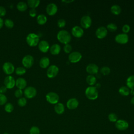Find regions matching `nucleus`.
Returning <instances> with one entry per match:
<instances>
[{
    "instance_id": "1",
    "label": "nucleus",
    "mask_w": 134,
    "mask_h": 134,
    "mask_svg": "<svg viewBox=\"0 0 134 134\" xmlns=\"http://www.w3.org/2000/svg\"><path fill=\"white\" fill-rule=\"evenodd\" d=\"M57 39L61 43L66 44L69 43L71 40V36L66 30H60L57 34Z\"/></svg>"
},
{
    "instance_id": "2",
    "label": "nucleus",
    "mask_w": 134,
    "mask_h": 134,
    "mask_svg": "<svg viewBox=\"0 0 134 134\" xmlns=\"http://www.w3.org/2000/svg\"><path fill=\"white\" fill-rule=\"evenodd\" d=\"M86 97L90 100H95L97 98L98 92L97 89L93 86H90L86 88L85 92Z\"/></svg>"
},
{
    "instance_id": "3",
    "label": "nucleus",
    "mask_w": 134,
    "mask_h": 134,
    "mask_svg": "<svg viewBox=\"0 0 134 134\" xmlns=\"http://www.w3.org/2000/svg\"><path fill=\"white\" fill-rule=\"evenodd\" d=\"M26 42L29 46L35 47L39 42V36L35 33L29 34L26 37Z\"/></svg>"
},
{
    "instance_id": "4",
    "label": "nucleus",
    "mask_w": 134,
    "mask_h": 134,
    "mask_svg": "<svg viewBox=\"0 0 134 134\" xmlns=\"http://www.w3.org/2000/svg\"><path fill=\"white\" fill-rule=\"evenodd\" d=\"M46 100L48 103L51 104H56L59 100V95L55 92H50L47 94L46 96Z\"/></svg>"
},
{
    "instance_id": "5",
    "label": "nucleus",
    "mask_w": 134,
    "mask_h": 134,
    "mask_svg": "<svg viewBox=\"0 0 134 134\" xmlns=\"http://www.w3.org/2000/svg\"><path fill=\"white\" fill-rule=\"evenodd\" d=\"M82 55L80 52L73 51L70 53L68 57V59L70 62L75 63L79 62L82 59Z\"/></svg>"
},
{
    "instance_id": "6",
    "label": "nucleus",
    "mask_w": 134,
    "mask_h": 134,
    "mask_svg": "<svg viewBox=\"0 0 134 134\" xmlns=\"http://www.w3.org/2000/svg\"><path fill=\"white\" fill-rule=\"evenodd\" d=\"M59 71V68L57 65H51L47 69V75L49 78H53L58 75Z\"/></svg>"
},
{
    "instance_id": "7",
    "label": "nucleus",
    "mask_w": 134,
    "mask_h": 134,
    "mask_svg": "<svg viewBox=\"0 0 134 134\" xmlns=\"http://www.w3.org/2000/svg\"><path fill=\"white\" fill-rule=\"evenodd\" d=\"M34 57L30 54H27L25 55L22 59V64L26 68L31 67L34 64Z\"/></svg>"
},
{
    "instance_id": "8",
    "label": "nucleus",
    "mask_w": 134,
    "mask_h": 134,
    "mask_svg": "<svg viewBox=\"0 0 134 134\" xmlns=\"http://www.w3.org/2000/svg\"><path fill=\"white\" fill-rule=\"evenodd\" d=\"M80 24L82 28L87 29L90 28L92 25V19L88 15L83 16L80 20Z\"/></svg>"
},
{
    "instance_id": "9",
    "label": "nucleus",
    "mask_w": 134,
    "mask_h": 134,
    "mask_svg": "<svg viewBox=\"0 0 134 134\" xmlns=\"http://www.w3.org/2000/svg\"><path fill=\"white\" fill-rule=\"evenodd\" d=\"M24 94L26 97L28 98H32L36 95L37 90L34 87L28 86L25 89Z\"/></svg>"
},
{
    "instance_id": "10",
    "label": "nucleus",
    "mask_w": 134,
    "mask_h": 134,
    "mask_svg": "<svg viewBox=\"0 0 134 134\" xmlns=\"http://www.w3.org/2000/svg\"><path fill=\"white\" fill-rule=\"evenodd\" d=\"M116 42L118 43L124 44H126L128 42L129 37L127 34H120L116 36L115 38Z\"/></svg>"
},
{
    "instance_id": "11",
    "label": "nucleus",
    "mask_w": 134,
    "mask_h": 134,
    "mask_svg": "<svg viewBox=\"0 0 134 134\" xmlns=\"http://www.w3.org/2000/svg\"><path fill=\"white\" fill-rule=\"evenodd\" d=\"M115 127L117 129L120 131L126 130L129 127L128 122L123 119L117 120L115 123Z\"/></svg>"
},
{
    "instance_id": "12",
    "label": "nucleus",
    "mask_w": 134,
    "mask_h": 134,
    "mask_svg": "<svg viewBox=\"0 0 134 134\" xmlns=\"http://www.w3.org/2000/svg\"><path fill=\"white\" fill-rule=\"evenodd\" d=\"M3 70L5 74L9 75L14 72L15 67L11 62H5L3 65Z\"/></svg>"
},
{
    "instance_id": "13",
    "label": "nucleus",
    "mask_w": 134,
    "mask_h": 134,
    "mask_svg": "<svg viewBox=\"0 0 134 134\" xmlns=\"http://www.w3.org/2000/svg\"><path fill=\"white\" fill-rule=\"evenodd\" d=\"M4 85L7 88H12L15 85L16 81L15 79L10 75H8L5 77L4 79Z\"/></svg>"
},
{
    "instance_id": "14",
    "label": "nucleus",
    "mask_w": 134,
    "mask_h": 134,
    "mask_svg": "<svg viewBox=\"0 0 134 134\" xmlns=\"http://www.w3.org/2000/svg\"><path fill=\"white\" fill-rule=\"evenodd\" d=\"M96 36L98 39H103L107 35V29L106 27L104 26H101L98 27L95 32Z\"/></svg>"
},
{
    "instance_id": "15",
    "label": "nucleus",
    "mask_w": 134,
    "mask_h": 134,
    "mask_svg": "<svg viewBox=\"0 0 134 134\" xmlns=\"http://www.w3.org/2000/svg\"><path fill=\"white\" fill-rule=\"evenodd\" d=\"M71 33L74 37L79 38L82 37L84 34V30L81 27L75 26L72 28Z\"/></svg>"
},
{
    "instance_id": "16",
    "label": "nucleus",
    "mask_w": 134,
    "mask_h": 134,
    "mask_svg": "<svg viewBox=\"0 0 134 134\" xmlns=\"http://www.w3.org/2000/svg\"><path fill=\"white\" fill-rule=\"evenodd\" d=\"M58 11V7L54 3H51L48 4L46 7V12L49 15L52 16L55 15Z\"/></svg>"
},
{
    "instance_id": "17",
    "label": "nucleus",
    "mask_w": 134,
    "mask_h": 134,
    "mask_svg": "<svg viewBox=\"0 0 134 134\" xmlns=\"http://www.w3.org/2000/svg\"><path fill=\"white\" fill-rule=\"evenodd\" d=\"M86 71L90 75L97 74L98 72V66L94 63H90L86 67Z\"/></svg>"
},
{
    "instance_id": "18",
    "label": "nucleus",
    "mask_w": 134,
    "mask_h": 134,
    "mask_svg": "<svg viewBox=\"0 0 134 134\" xmlns=\"http://www.w3.org/2000/svg\"><path fill=\"white\" fill-rule=\"evenodd\" d=\"M79 106V101L75 98H71L66 102V107L69 109H74Z\"/></svg>"
},
{
    "instance_id": "19",
    "label": "nucleus",
    "mask_w": 134,
    "mask_h": 134,
    "mask_svg": "<svg viewBox=\"0 0 134 134\" xmlns=\"http://www.w3.org/2000/svg\"><path fill=\"white\" fill-rule=\"evenodd\" d=\"M38 48L40 51L45 53L50 49V46L48 41L46 40H41L38 43Z\"/></svg>"
},
{
    "instance_id": "20",
    "label": "nucleus",
    "mask_w": 134,
    "mask_h": 134,
    "mask_svg": "<svg viewBox=\"0 0 134 134\" xmlns=\"http://www.w3.org/2000/svg\"><path fill=\"white\" fill-rule=\"evenodd\" d=\"M15 85L18 89L22 90L26 87L27 85V81L23 77H19L16 81Z\"/></svg>"
},
{
    "instance_id": "21",
    "label": "nucleus",
    "mask_w": 134,
    "mask_h": 134,
    "mask_svg": "<svg viewBox=\"0 0 134 134\" xmlns=\"http://www.w3.org/2000/svg\"><path fill=\"white\" fill-rule=\"evenodd\" d=\"M50 53L53 55H57L61 51V47L59 44L57 43H55L52 44L50 47Z\"/></svg>"
},
{
    "instance_id": "22",
    "label": "nucleus",
    "mask_w": 134,
    "mask_h": 134,
    "mask_svg": "<svg viewBox=\"0 0 134 134\" xmlns=\"http://www.w3.org/2000/svg\"><path fill=\"white\" fill-rule=\"evenodd\" d=\"M54 109L55 113L59 115L62 114L65 110L64 105L61 103H58L57 104H55Z\"/></svg>"
},
{
    "instance_id": "23",
    "label": "nucleus",
    "mask_w": 134,
    "mask_h": 134,
    "mask_svg": "<svg viewBox=\"0 0 134 134\" xmlns=\"http://www.w3.org/2000/svg\"><path fill=\"white\" fill-rule=\"evenodd\" d=\"M50 64V60L49 58L47 57H43L41 58L39 61V65L42 68H47Z\"/></svg>"
},
{
    "instance_id": "24",
    "label": "nucleus",
    "mask_w": 134,
    "mask_h": 134,
    "mask_svg": "<svg viewBox=\"0 0 134 134\" xmlns=\"http://www.w3.org/2000/svg\"><path fill=\"white\" fill-rule=\"evenodd\" d=\"M127 86L130 89L134 90V75L129 76L126 81Z\"/></svg>"
},
{
    "instance_id": "25",
    "label": "nucleus",
    "mask_w": 134,
    "mask_h": 134,
    "mask_svg": "<svg viewBox=\"0 0 134 134\" xmlns=\"http://www.w3.org/2000/svg\"><path fill=\"white\" fill-rule=\"evenodd\" d=\"M118 91L120 94L124 96H128L130 93V89L127 86H122L120 87Z\"/></svg>"
},
{
    "instance_id": "26",
    "label": "nucleus",
    "mask_w": 134,
    "mask_h": 134,
    "mask_svg": "<svg viewBox=\"0 0 134 134\" xmlns=\"http://www.w3.org/2000/svg\"><path fill=\"white\" fill-rule=\"evenodd\" d=\"M87 83L90 86H93L96 84V78L93 75H88L86 78Z\"/></svg>"
},
{
    "instance_id": "27",
    "label": "nucleus",
    "mask_w": 134,
    "mask_h": 134,
    "mask_svg": "<svg viewBox=\"0 0 134 134\" xmlns=\"http://www.w3.org/2000/svg\"><path fill=\"white\" fill-rule=\"evenodd\" d=\"M110 11L112 13V14H113L114 15H118L120 14L121 12V9L119 5L115 4L111 7Z\"/></svg>"
},
{
    "instance_id": "28",
    "label": "nucleus",
    "mask_w": 134,
    "mask_h": 134,
    "mask_svg": "<svg viewBox=\"0 0 134 134\" xmlns=\"http://www.w3.org/2000/svg\"><path fill=\"white\" fill-rule=\"evenodd\" d=\"M47 21V18L44 14H40L37 17V21L38 24L42 25Z\"/></svg>"
},
{
    "instance_id": "29",
    "label": "nucleus",
    "mask_w": 134,
    "mask_h": 134,
    "mask_svg": "<svg viewBox=\"0 0 134 134\" xmlns=\"http://www.w3.org/2000/svg\"><path fill=\"white\" fill-rule=\"evenodd\" d=\"M40 1L39 0H28L27 4L31 8H35L39 5Z\"/></svg>"
},
{
    "instance_id": "30",
    "label": "nucleus",
    "mask_w": 134,
    "mask_h": 134,
    "mask_svg": "<svg viewBox=\"0 0 134 134\" xmlns=\"http://www.w3.org/2000/svg\"><path fill=\"white\" fill-rule=\"evenodd\" d=\"M17 8L19 10L24 12L27 9V4L24 2H19L17 5Z\"/></svg>"
},
{
    "instance_id": "31",
    "label": "nucleus",
    "mask_w": 134,
    "mask_h": 134,
    "mask_svg": "<svg viewBox=\"0 0 134 134\" xmlns=\"http://www.w3.org/2000/svg\"><path fill=\"white\" fill-rule=\"evenodd\" d=\"M100 73L104 75H108L110 72V69L108 66H103L100 70Z\"/></svg>"
},
{
    "instance_id": "32",
    "label": "nucleus",
    "mask_w": 134,
    "mask_h": 134,
    "mask_svg": "<svg viewBox=\"0 0 134 134\" xmlns=\"http://www.w3.org/2000/svg\"><path fill=\"white\" fill-rule=\"evenodd\" d=\"M107 29L111 32H114L117 29V26L115 24L111 23L107 25Z\"/></svg>"
},
{
    "instance_id": "33",
    "label": "nucleus",
    "mask_w": 134,
    "mask_h": 134,
    "mask_svg": "<svg viewBox=\"0 0 134 134\" xmlns=\"http://www.w3.org/2000/svg\"><path fill=\"white\" fill-rule=\"evenodd\" d=\"M108 118L109 120L111 122H116L117 120H118V117H117V115L115 113H110L108 115Z\"/></svg>"
},
{
    "instance_id": "34",
    "label": "nucleus",
    "mask_w": 134,
    "mask_h": 134,
    "mask_svg": "<svg viewBox=\"0 0 134 134\" xmlns=\"http://www.w3.org/2000/svg\"><path fill=\"white\" fill-rule=\"evenodd\" d=\"M26 72V70L24 67L19 66L15 70V72L17 75H21L24 74Z\"/></svg>"
},
{
    "instance_id": "35",
    "label": "nucleus",
    "mask_w": 134,
    "mask_h": 134,
    "mask_svg": "<svg viewBox=\"0 0 134 134\" xmlns=\"http://www.w3.org/2000/svg\"><path fill=\"white\" fill-rule=\"evenodd\" d=\"M4 23L5 26L8 28H12L14 27V22L10 19H6Z\"/></svg>"
},
{
    "instance_id": "36",
    "label": "nucleus",
    "mask_w": 134,
    "mask_h": 134,
    "mask_svg": "<svg viewBox=\"0 0 134 134\" xmlns=\"http://www.w3.org/2000/svg\"><path fill=\"white\" fill-rule=\"evenodd\" d=\"M4 109L6 112L11 113L14 109V106L12 104H11L10 103H8L5 104Z\"/></svg>"
},
{
    "instance_id": "37",
    "label": "nucleus",
    "mask_w": 134,
    "mask_h": 134,
    "mask_svg": "<svg viewBox=\"0 0 134 134\" xmlns=\"http://www.w3.org/2000/svg\"><path fill=\"white\" fill-rule=\"evenodd\" d=\"M29 134H40V130L37 126H32L30 130Z\"/></svg>"
},
{
    "instance_id": "38",
    "label": "nucleus",
    "mask_w": 134,
    "mask_h": 134,
    "mask_svg": "<svg viewBox=\"0 0 134 134\" xmlns=\"http://www.w3.org/2000/svg\"><path fill=\"white\" fill-rule=\"evenodd\" d=\"M17 103L19 106H25L27 104V100L25 97H20L18 99Z\"/></svg>"
},
{
    "instance_id": "39",
    "label": "nucleus",
    "mask_w": 134,
    "mask_h": 134,
    "mask_svg": "<svg viewBox=\"0 0 134 134\" xmlns=\"http://www.w3.org/2000/svg\"><path fill=\"white\" fill-rule=\"evenodd\" d=\"M72 50V47L71 45L69 43L65 44L63 47V50L66 53H70Z\"/></svg>"
},
{
    "instance_id": "40",
    "label": "nucleus",
    "mask_w": 134,
    "mask_h": 134,
    "mask_svg": "<svg viewBox=\"0 0 134 134\" xmlns=\"http://www.w3.org/2000/svg\"><path fill=\"white\" fill-rule=\"evenodd\" d=\"M57 25L59 28H63L66 25V21L64 19L60 18L58 20Z\"/></svg>"
},
{
    "instance_id": "41",
    "label": "nucleus",
    "mask_w": 134,
    "mask_h": 134,
    "mask_svg": "<svg viewBox=\"0 0 134 134\" xmlns=\"http://www.w3.org/2000/svg\"><path fill=\"white\" fill-rule=\"evenodd\" d=\"M7 98L4 94L0 93V105H4L7 102Z\"/></svg>"
},
{
    "instance_id": "42",
    "label": "nucleus",
    "mask_w": 134,
    "mask_h": 134,
    "mask_svg": "<svg viewBox=\"0 0 134 134\" xmlns=\"http://www.w3.org/2000/svg\"><path fill=\"white\" fill-rule=\"evenodd\" d=\"M130 30V27L129 25L125 24L122 27V31L124 32V34H127Z\"/></svg>"
},
{
    "instance_id": "43",
    "label": "nucleus",
    "mask_w": 134,
    "mask_h": 134,
    "mask_svg": "<svg viewBox=\"0 0 134 134\" xmlns=\"http://www.w3.org/2000/svg\"><path fill=\"white\" fill-rule=\"evenodd\" d=\"M15 96L17 98H20L21 97L23 92L20 89H17L15 91Z\"/></svg>"
},
{
    "instance_id": "44",
    "label": "nucleus",
    "mask_w": 134,
    "mask_h": 134,
    "mask_svg": "<svg viewBox=\"0 0 134 134\" xmlns=\"http://www.w3.org/2000/svg\"><path fill=\"white\" fill-rule=\"evenodd\" d=\"M29 14L31 17H35L37 15V10L35 8H31L29 10Z\"/></svg>"
},
{
    "instance_id": "45",
    "label": "nucleus",
    "mask_w": 134,
    "mask_h": 134,
    "mask_svg": "<svg viewBox=\"0 0 134 134\" xmlns=\"http://www.w3.org/2000/svg\"><path fill=\"white\" fill-rule=\"evenodd\" d=\"M6 13V10L3 6H0V17H3L5 15Z\"/></svg>"
},
{
    "instance_id": "46",
    "label": "nucleus",
    "mask_w": 134,
    "mask_h": 134,
    "mask_svg": "<svg viewBox=\"0 0 134 134\" xmlns=\"http://www.w3.org/2000/svg\"><path fill=\"white\" fill-rule=\"evenodd\" d=\"M7 87L4 85V86H2L0 87V93L1 94H4L7 91Z\"/></svg>"
},
{
    "instance_id": "47",
    "label": "nucleus",
    "mask_w": 134,
    "mask_h": 134,
    "mask_svg": "<svg viewBox=\"0 0 134 134\" xmlns=\"http://www.w3.org/2000/svg\"><path fill=\"white\" fill-rule=\"evenodd\" d=\"M4 23L3 19L0 17V29L2 28V27L4 25Z\"/></svg>"
},
{
    "instance_id": "48",
    "label": "nucleus",
    "mask_w": 134,
    "mask_h": 134,
    "mask_svg": "<svg viewBox=\"0 0 134 134\" xmlns=\"http://www.w3.org/2000/svg\"><path fill=\"white\" fill-rule=\"evenodd\" d=\"M95 87L97 89L100 88V83H97V84H96Z\"/></svg>"
},
{
    "instance_id": "49",
    "label": "nucleus",
    "mask_w": 134,
    "mask_h": 134,
    "mask_svg": "<svg viewBox=\"0 0 134 134\" xmlns=\"http://www.w3.org/2000/svg\"><path fill=\"white\" fill-rule=\"evenodd\" d=\"M130 103L131 104L134 105V96H133L130 99Z\"/></svg>"
},
{
    "instance_id": "50",
    "label": "nucleus",
    "mask_w": 134,
    "mask_h": 134,
    "mask_svg": "<svg viewBox=\"0 0 134 134\" xmlns=\"http://www.w3.org/2000/svg\"><path fill=\"white\" fill-rule=\"evenodd\" d=\"M62 2H65V3H71L72 2H73V1H63Z\"/></svg>"
},
{
    "instance_id": "51",
    "label": "nucleus",
    "mask_w": 134,
    "mask_h": 134,
    "mask_svg": "<svg viewBox=\"0 0 134 134\" xmlns=\"http://www.w3.org/2000/svg\"><path fill=\"white\" fill-rule=\"evenodd\" d=\"M4 134H8V133H4Z\"/></svg>"
}]
</instances>
